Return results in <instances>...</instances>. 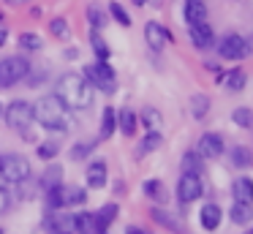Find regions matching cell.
Wrapping results in <instances>:
<instances>
[{
  "instance_id": "6da1fadb",
  "label": "cell",
  "mask_w": 253,
  "mask_h": 234,
  "mask_svg": "<svg viewBox=\"0 0 253 234\" xmlns=\"http://www.w3.org/2000/svg\"><path fill=\"white\" fill-rule=\"evenodd\" d=\"M55 95L63 101V106H66V109H90V106H93V101H95L93 85H90L84 76L74 74V71H68V74H63L60 79H57Z\"/></svg>"
},
{
  "instance_id": "7a4b0ae2",
  "label": "cell",
  "mask_w": 253,
  "mask_h": 234,
  "mask_svg": "<svg viewBox=\"0 0 253 234\" xmlns=\"http://www.w3.org/2000/svg\"><path fill=\"white\" fill-rule=\"evenodd\" d=\"M33 120L41 123L46 131H63L68 128V109L63 106V101L57 95H41L39 101L33 103Z\"/></svg>"
},
{
  "instance_id": "3957f363",
  "label": "cell",
  "mask_w": 253,
  "mask_h": 234,
  "mask_svg": "<svg viewBox=\"0 0 253 234\" xmlns=\"http://www.w3.org/2000/svg\"><path fill=\"white\" fill-rule=\"evenodd\" d=\"M33 174V166L25 155H17V152H3L0 155V180L8 185H19L25 180H30Z\"/></svg>"
},
{
  "instance_id": "277c9868",
  "label": "cell",
  "mask_w": 253,
  "mask_h": 234,
  "mask_svg": "<svg viewBox=\"0 0 253 234\" xmlns=\"http://www.w3.org/2000/svg\"><path fill=\"white\" fill-rule=\"evenodd\" d=\"M84 79L93 85V90H101L104 95L117 93V74L109 65V60H95V63L84 65Z\"/></svg>"
},
{
  "instance_id": "5b68a950",
  "label": "cell",
  "mask_w": 253,
  "mask_h": 234,
  "mask_svg": "<svg viewBox=\"0 0 253 234\" xmlns=\"http://www.w3.org/2000/svg\"><path fill=\"white\" fill-rule=\"evenodd\" d=\"M30 60L22 54H8L0 60V87H14L17 82H22L30 74Z\"/></svg>"
},
{
  "instance_id": "8992f818",
  "label": "cell",
  "mask_w": 253,
  "mask_h": 234,
  "mask_svg": "<svg viewBox=\"0 0 253 234\" xmlns=\"http://www.w3.org/2000/svg\"><path fill=\"white\" fill-rule=\"evenodd\" d=\"M3 117H6L8 128L28 131L30 123H33V106H30L28 101H22V98H17V101H11L8 106H3Z\"/></svg>"
},
{
  "instance_id": "52a82bcc",
  "label": "cell",
  "mask_w": 253,
  "mask_h": 234,
  "mask_svg": "<svg viewBox=\"0 0 253 234\" xmlns=\"http://www.w3.org/2000/svg\"><path fill=\"white\" fill-rule=\"evenodd\" d=\"M218 54L223 60H242L251 54V47H248V41L242 36H237V33H229V36L220 38L218 44Z\"/></svg>"
},
{
  "instance_id": "ba28073f",
  "label": "cell",
  "mask_w": 253,
  "mask_h": 234,
  "mask_svg": "<svg viewBox=\"0 0 253 234\" xmlns=\"http://www.w3.org/2000/svg\"><path fill=\"white\" fill-rule=\"evenodd\" d=\"M202 193H204L202 177H196V174H182V177L177 180V199H180L182 204H191V201H196Z\"/></svg>"
},
{
  "instance_id": "9c48e42d",
  "label": "cell",
  "mask_w": 253,
  "mask_h": 234,
  "mask_svg": "<svg viewBox=\"0 0 253 234\" xmlns=\"http://www.w3.org/2000/svg\"><path fill=\"white\" fill-rule=\"evenodd\" d=\"M223 150H226V141L220 134H204L202 139H199V147H196V152L204 161H207V158H220Z\"/></svg>"
},
{
  "instance_id": "30bf717a",
  "label": "cell",
  "mask_w": 253,
  "mask_h": 234,
  "mask_svg": "<svg viewBox=\"0 0 253 234\" xmlns=\"http://www.w3.org/2000/svg\"><path fill=\"white\" fill-rule=\"evenodd\" d=\"M144 41L150 44V49L161 52V49H164L166 44L171 41V33L166 30L161 22H147V25H144Z\"/></svg>"
},
{
  "instance_id": "8fae6325",
  "label": "cell",
  "mask_w": 253,
  "mask_h": 234,
  "mask_svg": "<svg viewBox=\"0 0 253 234\" xmlns=\"http://www.w3.org/2000/svg\"><path fill=\"white\" fill-rule=\"evenodd\" d=\"M188 38L196 49H210L215 47V33L210 27V22H199V25H191L188 27Z\"/></svg>"
},
{
  "instance_id": "7c38bea8",
  "label": "cell",
  "mask_w": 253,
  "mask_h": 234,
  "mask_svg": "<svg viewBox=\"0 0 253 234\" xmlns=\"http://www.w3.org/2000/svg\"><path fill=\"white\" fill-rule=\"evenodd\" d=\"M220 218H223V210H220L215 201H207V204L199 210V223H202V229H207V232H215V229L220 226Z\"/></svg>"
},
{
  "instance_id": "4fadbf2b",
  "label": "cell",
  "mask_w": 253,
  "mask_h": 234,
  "mask_svg": "<svg viewBox=\"0 0 253 234\" xmlns=\"http://www.w3.org/2000/svg\"><path fill=\"white\" fill-rule=\"evenodd\" d=\"M215 79H218L226 90H231V93L245 90V85H248V76H245V71H242V68H234V71H229V74H220V71H218Z\"/></svg>"
},
{
  "instance_id": "5bb4252c",
  "label": "cell",
  "mask_w": 253,
  "mask_h": 234,
  "mask_svg": "<svg viewBox=\"0 0 253 234\" xmlns=\"http://www.w3.org/2000/svg\"><path fill=\"white\" fill-rule=\"evenodd\" d=\"M182 16H185L188 27H191V25H199V22H207V5H204L202 0H185Z\"/></svg>"
},
{
  "instance_id": "9a60e30c",
  "label": "cell",
  "mask_w": 253,
  "mask_h": 234,
  "mask_svg": "<svg viewBox=\"0 0 253 234\" xmlns=\"http://www.w3.org/2000/svg\"><path fill=\"white\" fill-rule=\"evenodd\" d=\"M231 193H234V201L253 204V180L251 177H237L234 183H231Z\"/></svg>"
},
{
  "instance_id": "2e32d148",
  "label": "cell",
  "mask_w": 253,
  "mask_h": 234,
  "mask_svg": "<svg viewBox=\"0 0 253 234\" xmlns=\"http://www.w3.org/2000/svg\"><path fill=\"white\" fill-rule=\"evenodd\" d=\"M74 234H101L93 212H74Z\"/></svg>"
},
{
  "instance_id": "e0dca14e",
  "label": "cell",
  "mask_w": 253,
  "mask_h": 234,
  "mask_svg": "<svg viewBox=\"0 0 253 234\" xmlns=\"http://www.w3.org/2000/svg\"><path fill=\"white\" fill-rule=\"evenodd\" d=\"M84 180H87V188H104L106 185V163L104 161H93L87 166V174H84Z\"/></svg>"
},
{
  "instance_id": "ac0fdd59",
  "label": "cell",
  "mask_w": 253,
  "mask_h": 234,
  "mask_svg": "<svg viewBox=\"0 0 253 234\" xmlns=\"http://www.w3.org/2000/svg\"><path fill=\"white\" fill-rule=\"evenodd\" d=\"M39 185H41L44 190H49V188H57V185H63V166H60V163L49 161V166L44 169V174H41Z\"/></svg>"
},
{
  "instance_id": "d6986e66",
  "label": "cell",
  "mask_w": 253,
  "mask_h": 234,
  "mask_svg": "<svg viewBox=\"0 0 253 234\" xmlns=\"http://www.w3.org/2000/svg\"><path fill=\"white\" fill-rule=\"evenodd\" d=\"M136 125H139V114L133 112V109L126 106V109H120V112H117V128H120L126 136L136 134Z\"/></svg>"
},
{
  "instance_id": "ffe728a7",
  "label": "cell",
  "mask_w": 253,
  "mask_h": 234,
  "mask_svg": "<svg viewBox=\"0 0 253 234\" xmlns=\"http://www.w3.org/2000/svg\"><path fill=\"white\" fill-rule=\"evenodd\" d=\"M93 215H95V223H98V232H106V226L115 223V218L120 215V207H117V201H109V204H104L98 212H93Z\"/></svg>"
},
{
  "instance_id": "44dd1931",
  "label": "cell",
  "mask_w": 253,
  "mask_h": 234,
  "mask_svg": "<svg viewBox=\"0 0 253 234\" xmlns=\"http://www.w3.org/2000/svg\"><path fill=\"white\" fill-rule=\"evenodd\" d=\"M182 174H196V177L204 174V158L196 150H188L182 155Z\"/></svg>"
},
{
  "instance_id": "7402d4cb",
  "label": "cell",
  "mask_w": 253,
  "mask_h": 234,
  "mask_svg": "<svg viewBox=\"0 0 253 234\" xmlns=\"http://www.w3.org/2000/svg\"><path fill=\"white\" fill-rule=\"evenodd\" d=\"M87 201V190L79 185H63V207H79Z\"/></svg>"
},
{
  "instance_id": "603a6c76",
  "label": "cell",
  "mask_w": 253,
  "mask_h": 234,
  "mask_svg": "<svg viewBox=\"0 0 253 234\" xmlns=\"http://www.w3.org/2000/svg\"><path fill=\"white\" fill-rule=\"evenodd\" d=\"M229 218L231 223H240V226H245V223L253 221V204H242V201H234L229 210Z\"/></svg>"
},
{
  "instance_id": "cb8c5ba5",
  "label": "cell",
  "mask_w": 253,
  "mask_h": 234,
  "mask_svg": "<svg viewBox=\"0 0 253 234\" xmlns=\"http://www.w3.org/2000/svg\"><path fill=\"white\" fill-rule=\"evenodd\" d=\"M115 131H117V109L104 106V114H101V139H109Z\"/></svg>"
},
{
  "instance_id": "d4e9b609",
  "label": "cell",
  "mask_w": 253,
  "mask_h": 234,
  "mask_svg": "<svg viewBox=\"0 0 253 234\" xmlns=\"http://www.w3.org/2000/svg\"><path fill=\"white\" fill-rule=\"evenodd\" d=\"M158 147H161V131H147V134H144V139L139 141V147H136V158L150 155V152L158 150Z\"/></svg>"
},
{
  "instance_id": "484cf974",
  "label": "cell",
  "mask_w": 253,
  "mask_h": 234,
  "mask_svg": "<svg viewBox=\"0 0 253 234\" xmlns=\"http://www.w3.org/2000/svg\"><path fill=\"white\" fill-rule=\"evenodd\" d=\"M46 27H49V33L55 38H60V41H68V38H71V25H68L66 16H52V19L46 22Z\"/></svg>"
},
{
  "instance_id": "4316f807",
  "label": "cell",
  "mask_w": 253,
  "mask_h": 234,
  "mask_svg": "<svg viewBox=\"0 0 253 234\" xmlns=\"http://www.w3.org/2000/svg\"><path fill=\"white\" fill-rule=\"evenodd\" d=\"M139 120H142V125L147 131H161L164 128V117H161V112L153 109V106H144L142 114H139Z\"/></svg>"
},
{
  "instance_id": "83f0119b",
  "label": "cell",
  "mask_w": 253,
  "mask_h": 234,
  "mask_svg": "<svg viewBox=\"0 0 253 234\" xmlns=\"http://www.w3.org/2000/svg\"><path fill=\"white\" fill-rule=\"evenodd\" d=\"M191 114L193 120H204L210 114V95H204V93H196V95H191Z\"/></svg>"
},
{
  "instance_id": "f1b7e54d",
  "label": "cell",
  "mask_w": 253,
  "mask_h": 234,
  "mask_svg": "<svg viewBox=\"0 0 253 234\" xmlns=\"http://www.w3.org/2000/svg\"><path fill=\"white\" fill-rule=\"evenodd\" d=\"M142 190H144V196H147V199L158 201V204H164V201H166V188H164V183H161V180H147V183L142 185Z\"/></svg>"
},
{
  "instance_id": "f546056e",
  "label": "cell",
  "mask_w": 253,
  "mask_h": 234,
  "mask_svg": "<svg viewBox=\"0 0 253 234\" xmlns=\"http://www.w3.org/2000/svg\"><path fill=\"white\" fill-rule=\"evenodd\" d=\"M87 22H90V27H93V30H101V27H106V11L101 8L98 3H90L87 5Z\"/></svg>"
},
{
  "instance_id": "4dcf8cb0",
  "label": "cell",
  "mask_w": 253,
  "mask_h": 234,
  "mask_svg": "<svg viewBox=\"0 0 253 234\" xmlns=\"http://www.w3.org/2000/svg\"><path fill=\"white\" fill-rule=\"evenodd\" d=\"M150 215H153V221L161 223V226L171 229V232H180V221H174V215H171V212L161 210V207H153V210H150Z\"/></svg>"
},
{
  "instance_id": "1f68e13d",
  "label": "cell",
  "mask_w": 253,
  "mask_h": 234,
  "mask_svg": "<svg viewBox=\"0 0 253 234\" xmlns=\"http://www.w3.org/2000/svg\"><path fill=\"white\" fill-rule=\"evenodd\" d=\"M90 47H93V52H95V60H109L112 49L106 47V41L101 38V33H98V30L90 33Z\"/></svg>"
},
{
  "instance_id": "d6a6232c",
  "label": "cell",
  "mask_w": 253,
  "mask_h": 234,
  "mask_svg": "<svg viewBox=\"0 0 253 234\" xmlns=\"http://www.w3.org/2000/svg\"><path fill=\"white\" fill-rule=\"evenodd\" d=\"M231 163H234L237 169H248L253 163V152L248 150V147H234V150H231Z\"/></svg>"
},
{
  "instance_id": "836d02e7",
  "label": "cell",
  "mask_w": 253,
  "mask_h": 234,
  "mask_svg": "<svg viewBox=\"0 0 253 234\" xmlns=\"http://www.w3.org/2000/svg\"><path fill=\"white\" fill-rule=\"evenodd\" d=\"M231 120H234L240 128H253V109L248 106H237L234 112H231Z\"/></svg>"
},
{
  "instance_id": "e575fe53",
  "label": "cell",
  "mask_w": 253,
  "mask_h": 234,
  "mask_svg": "<svg viewBox=\"0 0 253 234\" xmlns=\"http://www.w3.org/2000/svg\"><path fill=\"white\" fill-rule=\"evenodd\" d=\"M109 14H112V19H115L120 27H131V16H128V11L123 8L117 0H112V3H109Z\"/></svg>"
},
{
  "instance_id": "d590c367",
  "label": "cell",
  "mask_w": 253,
  "mask_h": 234,
  "mask_svg": "<svg viewBox=\"0 0 253 234\" xmlns=\"http://www.w3.org/2000/svg\"><path fill=\"white\" fill-rule=\"evenodd\" d=\"M19 47L30 49V52H39V49L44 47V41H41L39 33H22V36H19Z\"/></svg>"
},
{
  "instance_id": "8d00e7d4",
  "label": "cell",
  "mask_w": 253,
  "mask_h": 234,
  "mask_svg": "<svg viewBox=\"0 0 253 234\" xmlns=\"http://www.w3.org/2000/svg\"><path fill=\"white\" fill-rule=\"evenodd\" d=\"M95 147V141H77V144L71 147V152H68V155H71V161H84V158L90 155V150H93Z\"/></svg>"
},
{
  "instance_id": "74e56055",
  "label": "cell",
  "mask_w": 253,
  "mask_h": 234,
  "mask_svg": "<svg viewBox=\"0 0 253 234\" xmlns=\"http://www.w3.org/2000/svg\"><path fill=\"white\" fill-rule=\"evenodd\" d=\"M46 207H49V210H60L63 207V185L46 190Z\"/></svg>"
},
{
  "instance_id": "f35d334b",
  "label": "cell",
  "mask_w": 253,
  "mask_h": 234,
  "mask_svg": "<svg viewBox=\"0 0 253 234\" xmlns=\"http://www.w3.org/2000/svg\"><path fill=\"white\" fill-rule=\"evenodd\" d=\"M57 150H60V147H57L55 141H41L36 152H39V158H44V161H55V158H57Z\"/></svg>"
},
{
  "instance_id": "ab89813d",
  "label": "cell",
  "mask_w": 253,
  "mask_h": 234,
  "mask_svg": "<svg viewBox=\"0 0 253 234\" xmlns=\"http://www.w3.org/2000/svg\"><path fill=\"white\" fill-rule=\"evenodd\" d=\"M8 204H11V193H8L6 183L0 180V215H6L8 212Z\"/></svg>"
},
{
  "instance_id": "60d3db41",
  "label": "cell",
  "mask_w": 253,
  "mask_h": 234,
  "mask_svg": "<svg viewBox=\"0 0 253 234\" xmlns=\"http://www.w3.org/2000/svg\"><path fill=\"white\" fill-rule=\"evenodd\" d=\"M126 234H150V232H147V229H142V226H128Z\"/></svg>"
},
{
  "instance_id": "b9f144b4",
  "label": "cell",
  "mask_w": 253,
  "mask_h": 234,
  "mask_svg": "<svg viewBox=\"0 0 253 234\" xmlns=\"http://www.w3.org/2000/svg\"><path fill=\"white\" fill-rule=\"evenodd\" d=\"M6 5H11V8H19V5H25V3H30V0H3Z\"/></svg>"
},
{
  "instance_id": "7bdbcfd3",
  "label": "cell",
  "mask_w": 253,
  "mask_h": 234,
  "mask_svg": "<svg viewBox=\"0 0 253 234\" xmlns=\"http://www.w3.org/2000/svg\"><path fill=\"white\" fill-rule=\"evenodd\" d=\"M6 41H8V30L6 27H0V47H6Z\"/></svg>"
},
{
  "instance_id": "ee69618b",
  "label": "cell",
  "mask_w": 253,
  "mask_h": 234,
  "mask_svg": "<svg viewBox=\"0 0 253 234\" xmlns=\"http://www.w3.org/2000/svg\"><path fill=\"white\" fill-rule=\"evenodd\" d=\"M144 3H147V0H133V5H144Z\"/></svg>"
},
{
  "instance_id": "f6af8a7d",
  "label": "cell",
  "mask_w": 253,
  "mask_h": 234,
  "mask_svg": "<svg viewBox=\"0 0 253 234\" xmlns=\"http://www.w3.org/2000/svg\"><path fill=\"white\" fill-rule=\"evenodd\" d=\"M0 22H6V16H3V11H0Z\"/></svg>"
},
{
  "instance_id": "bcb514c9",
  "label": "cell",
  "mask_w": 253,
  "mask_h": 234,
  "mask_svg": "<svg viewBox=\"0 0 253 234\" xmlns=\"http://www.w3.org/2000/svg\"><path fill=\"white\" fill-rule=\"evenodd\" d=\"M0 117H3V103H0Z\"/></svg>"
},
{
  "instance_id": "7dc6e473",
  "label": "cell",
  "mask_w": 253,
  "mask_h": 234,
  "mask_svg": "<svg viewBox=\"0 0 253 234\" xmlns=\"http://www.w3.org/2000/svg\"><path fill=\"white\" fill-rule=\"evenodd\" d=\"M245 234H253V229H251V232H245Z\"/></svg>"
},
{
  "instance_id": "c3c4849f",
  "label": "cell",
  "mask_w": 253,
  "mask_h": 234,
  "mask_svg": "<svg viewBox=\"0 0 253 234\" xmlns=\"http://www.w3.org/2000/svg\"><path fill=\"white\" fill-rule=\"evenodd\" d=\"M0 234H3V229H0Z\"/></svg>"
},
{
  "instance_id": "681fc988",
  "label": "cell",
  "mask_w": 253,
  "mask_h": 234,
  "mask_svg": "<svg viewBox=\"0 0 253 234\" xmlns=\"http://www.w3.org/2000/svg\"><path fill=\"white\" fill-rule=\"evenodd\" d=\"M101 234H106V232H101Z\"/></svg>"
}]
</instances>
